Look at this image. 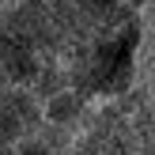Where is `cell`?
Returning <instances> with one entry per match:
<instances>
[{
  "label": "cell",
  "mask_w": 155,
  "mask_h": 155,
  "mask_svg": "<svg viewBox=\"0 0 155 155\" xmlns=\"http://www.w3.org/2000/svg\"><path fill=\"white\" fill-rule=\"evenodd\" d=\"M80 106H83L80 98H76L72 91H64V95H57V98L49 102L45 117H49L53 125H68V121H76V117H80Z\"/></svg>",
  "instance_id": "3"
},
{
  "label": "cell",
  "mask_w": 155,
  "mask_h": 155,
  "mask_svg": "<svg viewBox=\"0 0 155 155\" xmlns=\"http://www.w3.org/2000/svg\"><path fill=\"white\" fill-rule=\"evenodd\" d=\"M68 155H136V151H133V144H129L117 129L98 125V129H91V133H83Z\"/></svg>",
  "instance_id": "1"
},
{
  "label": "cell",
  "mask_w": 155,
  "mask_h": 155,
  "mask_svg": "<svg viewBox=\"0 0 155 155\" xmlns=\"http://www.w3.org/2000/svg\"><path fill=\"white\" fill-rule=\"evenodd\" d=\"M133 151L136 155H155V102H148L133 121Z\"/></svg>",
  "instance_id": "2"
}]
</instances>
